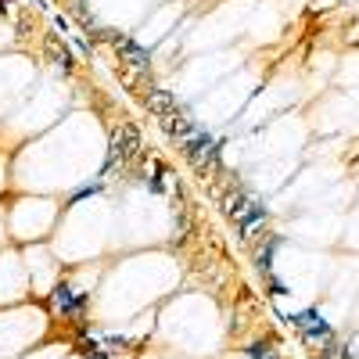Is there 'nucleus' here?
<instances>
[{"label":"nucleus","mask_w":359,"mask_h":359,"mask_svg":"<svg viewBox=\"0 0 359 359\" xmlns=\"http://www.w3.org/2000/svg\"><path fill=\"white\" fill-rule=\"evenodd\" d=\"M223 147H226V140H223V137H216L212 130H205V126H198L187 140H180V151H184V158H187L198 172L219 169Z\"/></svg>","instance_id":"1"},{"label":"nucleus","mask_w":359,"mask_h":359,"mask_svg":"<svg viewBox=\"0 0 359 359\" xmlns=\"http://www.w3.org/2000/svg\"><path fill=\"white\" fill-rule=\"evenodd\" d=\"M50 309H54V316H62V320H83L86 309H90V291L76 287L72 277H62L54 284V291H50Z\"/></svg>","instance_id":"2"},{"label":"nucleus","mask_w":359,"mask_h":359,"mask_svg":"<svg viewBox=\"0 0 359 359\" xmlns=\"http://www.w3.org/2000/svg\"><path fill=\"white\" fill-rule=\"evenodd\" d=\"M137 155H140V130H137L133 123L115 126V130H111V144H108V155H104V165H101L97 176H108L111 165H118V162L130 165Z\"/></svg>","instance_id":"3"},{"label":"nucleus","mask_w":359,"mask_h":359,"mask_svg":"<svg viewBox=\"0 0 359 359\" xmlns=\"http://www.w3.org/2000/svg\"><path fill=\"white\" fill-rule=\"evenodd\" d=\"M284 248V237L280 233H266L262 241L255 245V266H259V273H273V259H277V252Z\"/></svg>","instance_id":"4"},{"label":"nucleus","mask_w":359,"mask_h":359,"mask_svg":"<svg viewBox=\"0 0 359 359\" xmlns=\"http://www.w3.org/2000/svg\"><path fill=\"white\" fill-rule=\"evenodd\" d=\"M266 219H269V208L259 201V198H252V205H248V212L237 219V233L241 237H252L259 226H266Z\"/></svg>","instance_id":"5"},{"label":"nucleus","mask_w":359,"mask_h":359,"mask_svg":"<svg viewBox=\"0 0 359 359\" xmlns=\"http://www.w3.org/2000/svg\"><path fill=\"white\" fill-rule=\"evenodd\" d=\"M47 57H50V62H54L57 69H62L65 76L76 69V54L65 47V40H62V36H50V40H47Z\"/></svg>","instance_id":"6"},{"label":"nucleus","mask_w":359,"mask_h":359,"mask_svg":"<svg viewBox=\"0 0 359 359\" xmlns=\"http://www.w3.org/2000/svg\"><path fill=\"white\" fill-rule=\"evenodd\" d=\"M144 104L151 108L158 118H162V115H169V111H176V108H184V104H180V97H176V94H169V90H151V94L144 97Z\"/></svg>","instance_id":"7"},{"label":"nucleus","mask_w":359,"mask_h":359,"mask_svg":"<svg viewBox=\"0 0 359 359\" xmlns=\"http://www.w3.org/2000/svg\"><path fill=\"white\" fill-rule=\"evenodd\" d=\"M248 205H252V194L241 191V187H233V191H226V198H223V212H226L230 219H241V216L248 212Z\"/></svg>","instance_id":"8"},{"label":"nucleus","mask_w":359,"mask_h":359,"mask_svg":"<svg viewBox=\"0 0 359 359\" xmlns=\"http://www.w3.org/2000/svg\"><path fill=\"white\" fill-rule=\"evenodd\" d=\"M287 323L294 327L298 334H306V331H313V327H320V323H323V313H320L316 306H306V309L291 313V316H287Z\"/></svg>","instance_id":"9"},{"label":"nucleus","mask_w":359,"mask_h":359,"mask_svg":"<svg viewBox=\"0 0 359 359\" xmlns=\"http://www.w3.org/2000/svg\"><path fill=\"white\" fill-rule=\"evenodd\" d=\"M245 359H280V352H277L273 341H252L245 348Z\"/></svg>","instance_id":"10"},{"label":"nucleus","mask_w":359,"mask_h":359,"mask_svg":"<svg viewBox=\"0 0 359 359\" xmlns=\"http://www.w3.org/2000/svg\"><path fill=\"white\" fill-rule=\"evenodd\" d=\"M104 191V180L97 176L94 184H83V187H76L72 194H69V205H79V201H86V198H94V194H101Z\"/></svg>","instance_id":"11"},{"label":"nucleus","mask_w":359,"mask_h":359,"mask_svg":"<svg viewBox=\"0 0 359 359\" xmlns=\"http://www.w3.org/2000/svg\"><path fill=\"white\" fill-rule=\"evenodd\" d=\"M266 287H269V294H273V298H284V294H291V287H287L280 277H273V273L266 277Z\"/></svg>","instance_id":"12"},{"label":"nucleus","mask_w":359,"mask_h":359,"mask_svg":"<svg viewBox=\"0 0 359 359\" xmlns=\"http://www.w3.org/2000/svg\"><path fill=\"white\" fill-rule=\"evenodd\" d=\"M54 29L69 36V33H72V22H69V18H62V15H54Z\"/></svg>","instance_id":"13"},{"label":"nucleus","mask_w":359,"mask_h":359,"mask_svg":"<svg viewBox=\"0 0 359 359\" xmlns=\"http://www.w3.org/2000/svg\"><path fill=\"white\" fill-rule=\"evenodd\" d=\"M72 47H76V50H79V54H94V47H90V43H86V40H83V36H79V33H76V36H72Z\"/></svg>","instance_id":"14"},{"label":"nucleus","mask_w":359,"mask_h":359,"mask_svg":"<svg viewBox=\"0 0 359 359\" xmlns=\"http://www.w3.org/2000/svg\"><path fill=\"white\" fill-rule=\"evenodd\" d=\"M11 8H15V0H0V15H8Z\"/></svg>","instance_id":"15"}]
</instances>
